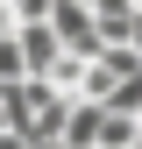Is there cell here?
Segmentation results:
<instances>
[{"mask_svg": "<svg viewBox=\"0 0 142 149\" xmlns=\"http://www.w3.org/2000/svg\"><path fill=\"white\" fill-rule=\"evenodd\" d=\"M93 29H100V50L128 43V29H135V0H93Z\"/></svg>", "mask_w": 142, "mask_h": 149, "instance_id": "obj_1", "label": "cell"}, {"mask_svg": "<svg viewBox=\"0 0 142 149\" xmlns=\"http://www.w3.org/2000/svg\"><path fill=\"white\" fill-rule=\"evenodd\" d=\"M50 7H57V0H7L14 29H36V22H50Z\"/></svg>", "mask_w": 142, "mask_h": 149, "instance_id": "obj_2", "label": "cell"}, {"mask_svg": "<svg viewBox=\"0 0 142 149\" xmlns=\"http://www.w3.org/2000/svg\"><path fill=\"white\" fill-rule=\"evenodd\" d=\"M0 85H22V50H14V36H0Z\"/></svg>", "mask_w": 142, "mask_h": 149, "instance_id": "obj_3", "label": "cell"}, {"mask_svg": "<svg viewBox=\"0 0 142 149\" xmlns=\"http://www.w3.org/2000/svg\"><path fill=\"white\" fill-rule=\"evenodd\" d=\"M128 50H135V57H142V14H135V29H128Z\"/></svg>", "mask_w": 142, "mask_h": 149, "instance_id": "obj_4", "label": "cell"}, {"mask_svg": "<svg viewBox=\"0 0 142 149\" xmlns=\"http://www.w3.org/2000/svg\"><path fill=\"white\" fill-rule=\"evenodd\" d=\"M0 135H7V114H0Z\"/></svg>", "mask_w": 142, "mask_h": 149, "instance_id": "obj_5", "label": "cell"}]
</instances>
